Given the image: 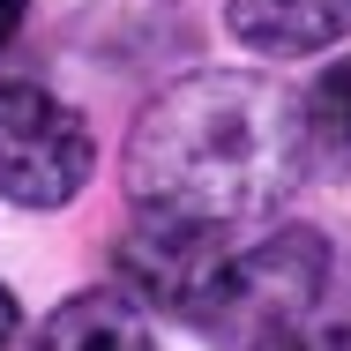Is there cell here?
<instances>
[{
    "label": "cell",
    "mask_w": 351,
    "mask_h": 351,
    "mask_svg": "<svg viewBox=\"0 0 351 351\" xmlns=\"http://www.w3.org/2000/svg\"><path fill=\"white\" fill-rule=\"evenodd\" d=\"M15 329H23V306H15V291L0 284V351L15 344Z\"/></svg>",
    "instance_id": "9"
},
{
    "label": "cell",
    "mask_w": 351,
    "mask_h": 351,
    "mask_svg": "<svg viewBox=\"0 0 351 351\" xmlns=\"http://www.w3.org/2000/svg\"><path fill=\"white\" fill-rule=\"evenodd\" d=\"M322 284H329L322 232L291 224V232H269V239H254V247H239V254H217V269H210V284H202V299H195L187 322H195L202 337L262 351L269 337L299 329V322L314 314Z\"/></svg>",
    "instance_id": "2"
},
{
    "label": "cell",
    "mask_w": 351,
    "mask_h": 351,
    "mask_svg": "<svg viewBox=\"0 0 351 351\" xmlns=\"http://www.w3.org/2000/svg\"><path fill=\"white\" fill-rule=\"evenodd\" d=\"M306 120L269 75H187L142 105L120 149V180L142 224H180L224 239L269 217L306 172Z\"/></svg>",
    "instance_id": "1"
},
{
    "label": "cell",
    "mask_w": 351,
    "mask_h": 351,
    "mask_svg": "<svg viewBox=\"0 0 351 351\" xmlns=\"http://www.w3.org/2000/svg\"><path fill=\"white\" fill-rule=\"evenodd\" d=\"M299 120H306V149H329V157H351V60L314 82V97L299 105Z\"/></svg>",
    "instance_id": "7"
},
{
    "label": "cell",
    "mask_w": 351,
    "mask_h": 351,
    "mask_svg": "<svg viewBox=\"0 0 351 351\" xmlns=\"http://www.w3.org/2000/svg\"><path fill=\"white\" fill-rule=\"evenodd\" d=\"M217 247L210 232H180V224H142L135 239L120 247V291L135 299V306H165V314H195V299H202V284L217 269Z\"/></svg>",
    "instance_id": "4"
},
{
    "label": "cell",
    "mask_w": 351,
    "mask_h": 351,
    "mask_svg": "<svg viewBox=\"0 0 351 351\" xmlns=\"http://www.w3.org/2000/svg\"><path fill=\"white\" fill-rule=\"evenodd\" d=\"M224 30L247 53L299 60V53H329L351 30V0H224Z\"/></svg>",
    "instance_id": "5"
},
{
    "label": "cell",
    "mask_w": 351,
    "mask_h": 351,
    "mask_svg": "<svg viewBox=\"0 0 351 351\" xmlns=\"http://www.w3.org/2000/svg\"><path fill=\"white\" fill-rule=\"evenodd\" d=\"M23 8H30V0H0V45L15 38V23H23Z\"/></svg>",
    "instance_id": "10"
},
{
    "label": "cell",
    "mask_w": 351,
    "mask_h": 351,
    "mask_svg": "<svg viewBox=\"0 0 351 351\" xmlns=\"http://www.w3.org/2000/svg\"><path fill=\"white\" fill-rule=\"evenodd\" d=\"M97 172V135L68 97L0 82V195L23 210H68Z\"/></svg>",
    "instance_id": "3"
},
{
    "label": "cell",
    "mask_w": 351,
    "mask_h": 351,
    "mask_svg": "<svg viewBox=\"0 0 351 351\" xmlns=\"http://www.w3.org/2000/svg\"><path fill=\"white\" fill-rule=\"evenodd\" d=\"M30 351H149V322L128 291H75L45 314Z\"/></svg>",
    "instance_id": "6"
},
{
    "label": "cell",
    "mask_w": 351,
    "mask_h": 351,
    "mask_svg": "<svg viewBox=\"0 0 351 351\" xmlns=\"http://www.w3.org/2000/svg\"><path fill=\"white\" fill-rule=\"evenodd\" d=\"M262 351H351V329L344 322H299V329L269 337Z\"/></svg>",
    "instance_id": "8"
}]
</instances>
